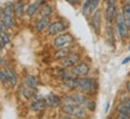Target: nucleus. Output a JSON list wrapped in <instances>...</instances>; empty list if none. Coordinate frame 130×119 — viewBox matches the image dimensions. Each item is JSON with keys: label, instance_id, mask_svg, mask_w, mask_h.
I'll return each instance as SVG.
<instances>
[{"label": "nucleus", "instance_id": "14", "mask_svg": "<svg viewBox=\"0 0 130 119\" xmlns=\"http://www.w3.org/2000/svg\"><path fill=\"white\" fill-rule=\"evenodd\" d=\"M106 36H107V41L113 45L115 41H116V30H115L113 24L106 23Z\"/></svg>", "mask_w": 130, "mask_h": 119}, {"label": "nucleus", "instance_id": "2", "mask_svg": "<svg viewBox=\"0 0 130 119\" xmlns=\"http://www.w3.org/2000/svg\"><path fill=\"white\" fill-rule=\"evenodd\" d=\"M115 30H116V35L118 37V39L124 41L130 37V29L123 17L122 11H118L117 17L115 19Z\"/></svg>", "mask_w": 130, "mask_h": 119}, {"label": "nucleus", "instance_id": "28", "mask_svg": "<svg viewBox=\"0 0 130 119\" xmlns=\"http://www.w3.org/2000/svg\"><path fill=\"white\" fill-rule=\"evenodd\" d=\"M6 29H7V26L5 25V23L3 22V19L0 18V33H4V32H6Z\"/></svg>", "mask_w": 130, "mask_h": 119}, {"label": "nucleus", "instance_id": "10", "mask_svg": "<svg viewBox=\"0 0 130 119\" xmlns=\"http://www.w3.org/2000/svg\"><path fill=\"white\" fill-rule=\"evenodd\" d=\"M100 19H102V13H100V10L97 8L91 17V26L97 35L100 33Z\"/></svg>", "mask_w": 130, "mask_h": 119}, {"label": "nucleus", "instance_id": "7", "mask_svg": "<svg viewBox=\"0 0 130 119\" xmlns=\"http://www.w3.org/2000/svg\"><path fill=\"white\" fill-rule=\"evenodd\" d=\"M68 28V25L66 23H63L61 20H55L48 25V28L45 29L47 35L49 36H56L59 33H62L63 31H66Z\"/></svg>", "mask_w": 130, "mask_h": 119}, {"label": "nucleus", "instance_id": "26", "mask_svg": "<svg viewBox=\"0 0 130 119\" xmlns=\"http://www.w3.org/2000/svg\"><path fill=\"white\" fill-rule=\"evenodd\" d=\"M0 82L3 85H7L8 83V79H7V74L5 70H1L0 69Z\"/></svg>", "mask_w": 130, "mask_h": 119}, {"label": "nucleus", "instance_id": "22", "mask_svg": "<svg viewBox=\"0 0 130 119\" xmlns=\"http://www.w3.org/2000/svg\"><path fill=\"white\" fill-rule=\"evenodd\" d=\"M121 11H122L123 17H124V19H125L126 24H128V26H129V29H130V5L129 4H123Z\"/></svg>", "mask_w": 130, "mask_h": 119}, {"label": "nucleus", "instance_id": "16", "mask_svg": "<svg viewBox=\"0 0 130 119\" xmlns=\"http://www.w3.org/2000/svg\"><path fill=\"white\" fill-rule=\"evenodd\" d=\"M5 71L7 74V79H8V83L11 85L12 87H16L17 82H18V79H17V75L14 74L13 69L10 67H5Z\"/></svg>", "mask_w": 130, "mask_h": 119}, {"label": "nucleus", "instance_id": "9", "mask_svg": "<svg viewBox=\"0 0 130 119\" xmlns=\"http://www.w3.org/2000/svg\"><path fill=\"white\" fill-rule=\"evenodd\" d=\"M80 55L76 52H71L67 57H64L63 59H61V66L63 68H72L74 67L76 63H79Z\"/></svg>", "mask_w": 130, "mask_h": 119}, {"label": "nucleus", "instance_id": "25", "mask_svg": "<svg viewBox=\"0 0 130 119\" xmlns=\"http://www.w3.org/2000/svg\"><path fill=\"white\" fill-rule=\"evenodd\" d=\"M0 42H1V44L3 45H7L8 43H10V37H8L7 32H4V33H0Z\"/></svg>", "mask_w": 130, "mask_h": 119}, {"label": "nucleus", "instance_id": "24", "mask_svg": "<svg viewBox=\"0 0 130 119\" xmlns=\"http://www.w3.org/2000/svg\"><path fill=\"white\" fill-rule=\"evenodd\" d=\"M91 1L92 0H85L83 3V14L84 16H88L91 13Z\"/></svg>", "mask_w": 130, "mask_h": 119}, {"label": "nucleus", "instance_id": "5", "mask_svg": "<svg viewBox=\"0 0 130 119\" xmlns=\"http://www.w3.org/2000/svg\"><path fill=\"white\" fill-rule=\"evenodd\" d=\"M73 41H74V38H73V36L71 33H59V35H56V37L53 41V45L56 49L67 48V47H71Z\"/></svg>", "mask_w": 130, "mask_h": 119}, {"label": "nucleus", "instance_id": "23", "mask_svg": "<svg viewBox=\"0 0 130 119\" xmlns=\"http://www.w3.org/2000/svg\"><path fill=\"white\" fill-rule=\"evenodd\" d=\"M84 107L86 108L87 111H90V112H93L95 110V103H94V100H92L88 96L86 100V103H85V105H84Z\"/></svg>", "mask_w": 130, "mask_h": 119}, {"label": "nucleus", "instance_id": "19", "mask_svg": "<svg viewBox=\"0 0 130 119\" xmlns=\"http://www.w3.org/2000/svg\"><path fill=\"white\" fill-rule=\"evenodd\" d=\"M13 11H14V16H16L17 18H22L24 14V12H25L23 3H22V1L16 3V4L13 5Z\"/></svg>", "mask_w": 130, "mask_h": 119}, {"label": "nucleus", "instance_id": "1", "mask_svg": "<svg viewBox=\"0 0 130 119\" xmlns=\"http://www.w3.org/2000/svg\"><path fill=\"white\" fill-rule=\"evenodd\" d=\"M74 88L87 95H93L94 93H97L98 82L94 77H87V76L75 77L74 76Z\"/></svg>", "mask_w": 130, "mask_h": 119}, {"label": "nucleus", "instance_id": "3", "mask_svg": "<svg viewBox=\"0 0 130 119\" xmlns=\"http://www.w3.org/2000/svg\"><path fill=\"white\" fill-rule=\"evenodd\" d=\"M86 108L78 104H71L64 103L62 104V112L72 115L73 118H85L86 115Z\"/></svg>", "mask_w": 130, "mask_h": 119}, {"label": "nucleus", "instance_id": "18", "mask_svg": "<svg viewBox=\"0 0 130 119\" xmlns=\"http://www.w3.org/2000/svg\"><path fill=\"white\" fill-rule=\"evenodd\" d=\"M71 49H69V47L67 48H61V49H57V51L55 52V55H54V57H55V59H63L64 57H67L69 54H71Z\"/></svg>", "mask_w": 130, "mask_h": 119}, {"label": "nucleus", "instance_id": "8", "mask_svg": "<svg viewBox=\"0 0 130 119\" xmlns=\"http://www.w3.org/2000/svg\"><path fill=\"white\" fill-rule=\"evenodd\" d=\"M90 73V66L85 62H79L76 63L74 67H72L71 74L75 77H81V76H86Z\"/></svg>", "mask_w": 130, "mask_h": 119}, {"label": "nucleus", "instance_id": "11", "mask_svg": "<svg viewBox=\"0 0 130 119\" xmlns=\"http://www.w3.org/2000/svg\"><path fill=\"white\" fill-rule=\"evenodd\" d=\"M50 24V17H41L37 18L35 22V30L37 32H42L43 30L48 28V25Z\"/></svg>", "mask_w": 130, "mask_h": 119}, {"label": "nucleus", "instance_id": "12", "mask_svg": "<svg viewBox=\"0 0 130 119\" xmlns=\"http://www.w3.org/2000/svg\"><path fill=\"white\" fill-rule=\"evenodd\" d=\"M47 106V103H45V99L44 98H37L30 104V110L34 112H40L43 111Z\"/></svg>", "mask_w": 130, "mask_h": 119}, {"label": "nucleus", "instance_id": "13", "mask_svg": "<svg viewBox=\"0 0 130 119\" xmlns=\"http://www.w3.org/2000/svg\"><path fill=\"white\" fill-rule=\"evenodd\" d=\"M44 99H45L47 106L51 107V108L57 107L60 104H62V99H61L60 96H57V95H55V94H49V95H47Z\"/></svg>", "mask_w": 130, "mask_h": 119}, {"label": "nucleus", "instance_id": "29", "mask_svg": "<svg viewBox=\"0 0 130 119\" xmlns=\"http://www.w3.org/2000/svg\"><path fill=\"white\" fill-rule=\"evenodd\" d=\"M83 0H67V3H69L71 5H76V4H80Z\"/></svg>", "mask_w": 130, "mask_h": 119}, {"label": "nucleus", "instance_id": "34", "mask_svg": "<svg viewBox=\"0 0 130 119\" xmlns=\"http://www.w3.org/2000/svg\"><path fill=\"white\" fill-rule=\"evenodd\" d=\"M124 4H129L130 5V0H124Z\"/></svg>", "mask_w": 130, "mask_h": 119}, {"label": "nucleus", "instance_id": "30", "mask_svg": "<svg viewBox=\"0 0 130 119\" xmlns=\"http://www.w3.org/2000/svg\"><path fill=\"white\" fill-rule=\"evenodd\" d=\"M130 61V56H128V57H125V58L123 59V62H122V64H126L128 62Z\"/></svg>", "mask_w": 130, "mask_h": 119}, {"label": "nucleus", "instance_id": "31", "mask_svg": "<svg viewBox=\"0 0 130 119\" xmlns=\"http://www.w3.org/2000/svg\"><path fill=\"white\" fill-rule=\"evenodd\" d=\"M35 1H37V3H40L41 5H44L45 3H47V0H35Z\"/></svg>", "mask_w": 130, "mask_h": 119}, {"label": "nucleus", "instance_id": "17", "mask_svg": "<svg viewBox=\"0 0 130 119\" xmlns=\"http://www.w3.org/2000/svg\"><path fill=\"white\" fill-rule=\"evenodd\" d=\"M22 94L25 99H31V98H36V88H31L29 86H24L22 89Z\"/></svg>", "mask_w": 130, "mask_h": 119}, {"label": "nucleus", "instance_id": "35", "mask_svg": "<svg viewBox=\"0 0 130 119\" xmlns=\"http://www.w3.org/2000/svg\"><path fill=\"white\" fill-rule=\"evenodd\" d=\"M0 64H3V58H1V55H0Z\"/></svg>", "mask_w": 130, "mask_h": 119}, {"label": "nucleus", "instance_id": "36", "mask_svg": "<svg viewBox=\"0 0 130 119\" xmlns=\"http://www.w3.org/2000/svg\"><path fill=\"white\" fill-rule=\"evenodd\" d=\"M129 50H130V47H129Z\"/></svg>", "mask_w": 130, "mask_h": 119}, {"label": "nucleus", "instance_id": "32", "mask_svg": "<svg viewBox=\"0 0 130 119\" xmlns=\"http://www.w3.org/2000/svg\"><path fill=\"white\" fill-rule=\"evenodd\" d=\"M126 89L130 92V81H128V82H126Z\"/></svg>", "mask_w": 130, "mask_h": 119}, {"label": "nucleus", "instance_id": "33", "mask_svg": "<svg viewBox=\"0 0 130 119\" xmlns=\"http://www.w3.org/2000/svg\"><path fill=\"white\" fill-rule=\"evenodd\" d=\"M3 48H4V45L1 44V42H0V52H1V50H3Z\"/></svg>", "mask_w": 130, "mask_h": 119}, {"label": "nucleus", "instance_id": "27", "mask_svg": "<svg viewBox=\"0 0 130 119\" xmlns=\"http://www.w3.org/2000/svg\"><path fill=\"white\" fill-rule=\"evenodd\" d=\"M99 3H100V0H92L91 1V13H93L98 8Z\"/></svg>", "mask_w": 130, "mask_h": 119}, {"label": "nucleus", "instance_id": "6", "mask_svg": "<svg viewBox=\"0 0 130 119\" xmlns=\"http://www.w3.org/2000/svg\"><path fill=\"white\" fill-rule=\"evenodd\" d=\"M13 14H14V11H13V5L11 3L5 5V7L3 8L1 11V19L5 23V25L7 26V29L13 28L14 25V19H13Z\"/></svg>", "mask_w": 130, "mask_h": 119}, {"label": "nucleus", "instance_id": "21", "mask_svg": "<svg viewBox=\"0 0 130 119\" xmlns=\"http://www.w3.org/2000/svg\"><path fill=\"white\" fill-rule=\"evenodd\" d=\"M53 12H54V8L53 6L48 4H44L42 7L40 8V16L41 17H50L53 14Z\"/></svg>", "mask_w": 130, "mask_h": 119}, {"label": "nucleus", "instance_id": "20", "mask_svg": "<svg viewBox=\"0 0 130 119\" xmlns=\"http://www.w3.org/2000/svg\"><path fill=\"white\" fill-rule=\"evenodd\" d=\"M24 83L26 85V86H29V87L31 88H36L37 86H38V81H37V79H36V76L34 75H26L25 77H24Z\"/></svg>", "mask_w": 130, "mask_h": 119}, {"label": "nucleus", "instance_id": "4", "mask_svg": "<svg viewBox=\"0 0 130 119\" xmlns=\"http://www.w3.org/2000/svg\"><path fill=\"white\" fill-rule=\"evenodd\" d=\"M105 1V12H104V16H105V20L106 23L113 24L115 19L117 17V5H116V0H104Z\"/></svg>", "mask_w": 130, "mask_h": 119}, {"label": "nucleus", "instance_id": "15", "mask_svg": "<svg viewBox=\"0 0 130 119\" xmlns=\"http://www.w3.org/2000/svg\"><path fill=\"white\" fill-rule=\"evenodd\" d=\"M40 8H41V4H40V3L34 1V3H31V4L26 7L25 13H26V16H28V17H32V16H35L36 13L40 11Z\"/></svg>", "mask_w": 130, "mask_h": 119}]
</instances>
